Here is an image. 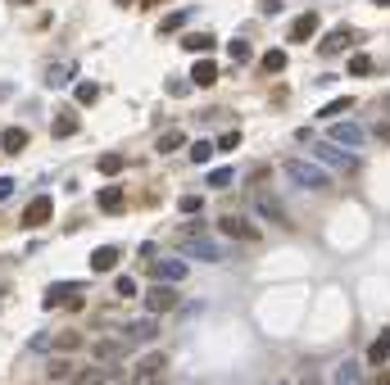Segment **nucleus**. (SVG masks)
Masks as SVG:
<instances>
[{"instance_id":"obj_1","label":"nucleus","mask_w":390,"mask_h":385,"mask_svg":"<svg viewBox=\"0 0 390 385\" xmlns=\"http://www.w3.org/2000/svg\"><path fill=\"white\" fill-rule=\"evenodd\" d=\"M281 172H286L295 186H304V190H331V172L322 168L318 159H286Z\"/></svg>"},{"instance_id":"obj_2","label":"nucleus","mask_w":390,"mask_h":385,"mask_svg":"<svg viewBox=\"0 0 390 385\" xmlns=\"http://www.w3.org/2000/svg\"><path fill=\"white\" fill-rule=\"evenodd\" d=\"M313 159H318L322 168H340V172H354L358 168V154L331 146V141H318V146H313Z\"/></svg>"},{"instance_id":"obj_3","label":"nucleus","mask_w":390,"mask_h":385,"mask_svg":"<svg viewBox=\"0 0 390 385\" xmlns=\"http://www.w3.org/2000/svg\"><path fill=\"white\" fill-rule=\"evenodd\" d=\"M82 300H87V290H82L78 281H55L50 290H46L41 308H82Z\"/></svg>"},{"instance_id":"obj_4","label":"nucleus","mask_w":390,"mask_h":385,"mask_svg":"<svg viewBox=\"0 0 390 385\" xmlns=\"http://www.w3.org/2000/svg\"><path fill=\"white\" fill-rule=\"evenodd\" d=\"M349 46H358V27H336V32H327L318 41V55H340Z\"/></svg>"},{"instance_id":"obj_5","label":"nucleus","mask_w":390,"mask_h":385,"mask_svg":"<svg viewBox=\"0 0 390 385\" xmlns=\"http://www.w3.org/2000/svg\"><path fill=\"white\" fill-rule=\"evenodd\" d=\"M182 249H186V258H204V263H218V258H223V245L209 240V236H186Z\"/></svg>"},{"instance_id":"obj_6","label":"nucleus","mask_w":390,"mask_h":385,"mask_svg":"<svg viewBox=\"0 0 390 385\" xmlns=\"http://www.w3.org/2000/svg\"><path fill=\"white\" fill-rule=\"evenodd\" d=\"M218 231L232 236V240H254V236H259V227H254L250 218H241V214H223V218H218Z\"/></svg>"},{"instance_id":"obj_7","label":"nucleus","mask_w":390,"mask_h":385,"mask_svg":"<svg viewBox=\"0 0 390 385\" xmlns=\"http://www.w3.org/2000/svg\"><path fill=\"white\" fill-rule=\"evenodd\" d=\"M186 272H191V267H186V258H159V263L150 267V276H155L159 286H177Z\"/></svg>"},{"instance_id":"obj_8","label":"nucleus","mask_w":390,"mask_h":385,"mask_svg":"<svg viewBox=\"0 0 390 385\" xmlns=\"http://www.w3.org/2000/svg\"><path fill=\"white\" fill-rule=\"evenodd\" d=\"M327 127H331V146H340V150L363 146V136H368V132L358 127V122H327Z\"/></svg>"},{"instance_id":"obj_9","label":"nucleus","mask_w":390,"mask_h":385,"mask_svg":"<svg viewBox=\"0 0 390 385\" xmlns=\"http://www.w3.org/2000/svg\"><path fill=\"white\" fill-rule=\"evenodd\" d=\"M50 218H55V200L50 195H36L32 204L23 209V227H46Z\"/></svg>"},{"instance_id":"obj_10","label":"nucleus","mask_w":390,"mask_h":385,"mask_svg":"<svg viewBox=\"0 0 390 385\" xmlns=\"http://www.w3.org/2000/svg\"><path fill=\"white\" fill-rule=\"evenodd\" d=\"M168 308H177V290L173 286H150L146 290V313L155 317V313H168Z\"/></svg>"},{"instance_id":"obj_11","label":"nucleus","mask_w":390,"mask_h":385,"mask_svg":"<svg viewBox=\"0 0 390 385\" xmlns=\"http://www.w3.org/2000/svg\"><path fill=\"white\" fill-rule=\"evenodd\" d=\"M254 204H259V218H268V223H277V227H291V214L277 195H254Z\"/></svg>"},{"instance_id":"obj_12","label":"nucleus","mask_w":390,"mask_h":385,"mask_svg":"<svg viewBox=\"0 0 390 385\" xmlns=\"http://www.w3.org/2000/svg\"><path fill=\"white\" fill-rule=\"evenodd\" d=\"M168 368V354H146V358L137 363V381L141 385H150V381H159V372Z\"/></svg>"},{"instance_id":"obj_13","label":"nucleus","mask_w":390,"mask_h":385,"mask_svg":"<svg viewBox=\"0 0 390 385\" xmlns=\"http://www.w3.org/2000/svg\"><path fill=\"white\" fill-rule=\"evenodd\" d=\"M123 335H127V340H155V335H159V322H155V317H137V322H123Z\"/></svg>"},{"instance_id":"obj_14","label":"nucleus","mask_w":390,"mask_h":385,"mask_svg":"<svg viewBox=\"0 0 390 385\" xmlns=\"http://www.w3.org/2000/svg\"><path fill=\"white\" fill-rule=\"evenodd\" d=\"M331 385H363V363L358 358H345L336 368V377H331Z\"/></svg>"},{"instance_id":"obj_15","label":"nucleus","mask_w":390,"mask_h":385,"mask_svg":"<svg viewBox=\"0 0 390 385\" xmlns=\"http://www.w3.org/2000/svg\"><path fill=\"white\" fill-rule=\"evenodd\" d=\"M113 267H118V249L113 245L91 249V272H113Z\"/></svg>"},{"instance_id":"obj_16","label":"nucleus","mask_w":390,"mask_h":385,"mask_svg":"<svg viewBox=\"0 0 390 385\" xmlns=\"http://www.w3.org/2000/svg\"><path fill=\"white\" fill-rule=\"evenodd\" d=\"M96 204H100V214H123V209H127V200H123L118 186H104L100 195H96Z\"/></svg>"},{"instance_id":"obj_17","label":"nucleus","mask_w":390,"mask_h":385,"mask_svg":"<svg viewBox=\"0 0 390 385\" xmlns=\"http://www.w3.org/2000/svg\"><path fill=\"white\" fill-rule=\"evenodd\" d=\"M218 82V64L214 59H195L191 64V86H214Z\"/></svg>"},{"instance_id":"obj_18","label":"nucleus","mask_w":390,"mask_h":385,"mask_svg":"<svg viewBox=\"0 0 390 385\" xmlns=\"http://www.w3.org/2000/svg\"><path fill=\"white\" fill-rule=\"evenodd\" d=\"M309 36H318V14H300L291 23V41H309Z\"/></svg>"},{"instance_id":"obj_19","label":"nucleus","mask_w":390,"mask_h":385,"mask_svg":"<svg viewBox=\"0 0 390 385\" xmlns=\"http://www.w3.org/2000/svg\"><path fill=\"white\" fill-rule=\"evenodd\" d=\"M123 349H127L123 340H100V344H96V363H118Z\"/></svg>"},{"instance_id":"obj_20","label":"nucleus","mask_w":390,"mask_h":385,"mask_svg":"<svg viewBox=\"0 0 390 385\" xmlns=\"http://www.w3.org/2000/svg\"><path fill=\"white\" fill-rule=\"evenodd\" d=\"M23 146H27V132L23 127H9L5 136H0V150H5V154H18Z\"/></svg>"},{"instance_id":"obj_21","label":"nucleus","mask_w":390,"mask_h":385,"mask_svg":"<svg viewBox=\"0 0 390 385\" xmlns=\"http://www.w3.org/2000/svg\"><path fill=\"white\" fill-rule=\"evenodd\" d=\"M73 132H78V113L60 109V113H55V136H73Z\"/></svg>"},{"instance_id":"obj_22","label":"nucleus","mask_w":390,"mask_h":385,"mask_svg":"<svg viewBox=\"0 0 390 385\" xmlns=\"http://www.w3.org/2000/svg\"><path fill=\"white\" fill-rule=\"evenodd\" d=\"M386 358H390V331H382V340H377L372 349H368V363H372V368H382Z\"/></svg>"},{"instance_id":"obj_23","label":"nucleus","mask_w":390,"mask_h":385,"mask_svg":"<svg viewBox=\"0 0 390 385\" xmlns=\"http://www.w3.org/2000/svg\"><path fill=\"white\" fill-rule=\"evenodd\" d=\"M349 104H354V100H349V95H340V100H331L327 109L318 113V122H331V118H340V113H349Z\"/></svg>"},{"instance_id":"obj_24","label":"nucleus","mask_w":390,"mask_h":385,"mask_svg":"<svg viewBox=\"0 0 390 385\" xmlns=\"http://www.w3.org/2000/svg\"><path fill=\"white\" fill-rule=\"evenodd\" d=\"M73 73H78L73 64H50V69H46V82H50V86H64Z\"/></svg>"},{"instance_id":"obj_25","label":"nucleus","mask_w":390,"mask_h":385,"mask_svg":"<svg viewBox=\"0 0 390 385\" xmlns=\"http://www.w3.org/2000/svg\"><path fill=\"white\" fill-rule=\"evenodd\" d=\"M104 377H109V368H104V363H96V368L78 372V385H104Z\"/></svg>"},{"instance_id":"obj_26","label":"nucleus","mask_w":390,"mask_h":385,"mask_svg":"<svg viewBox=\"0 0 390 385\" xmlns=\"http://www.w3.org/2000/svg\"><path fill=\"white\" fill-rule=\"evenodd\" d=\"M214 141H191V163H209V159H214Z\"/></svg>"},{"instance_id":"obj_27","label":"nucleus","mask_w":390,"mask_h":385,"mask_svg":"<svg viewBox=\"0 0 390 385\" xmlns=\"http://www.w3.org/2000/svg\"><path fill=\"white\" fill-rule=\"evenodd\" d=\"M182 50H214V36H209V32H191L182 41Z\"/></svg>"},{"instance_id":"obj_28","label":"nucleus","mask_w":390,"mask_h":385,"mask_svg":"<svg viewBox=\"0 0 390 385\" xmlns=\"http://www.w3.org/2000/svg\"><path fill=\"white\" fill-rule=\"evenodd\" d=\"M286 69V50H268L263 55V73H281Z\"/></svg>"},{"instance_id":"obj_29","label":"nucleus","mask_w":390,"mask_h":385,"mask_svg":"<svg viewBox=\"0 0 390 385\" xmlns=\"http://www.w3.org/2000/svg\"><path fill=\"white\" fill-rule=\"evenodd\" d=\"M123 163H127L123 154H104V159H100V172H104V177H118V172H123Z\"/></svg>"},{"instance_id":"obj_30","label":"nucleus","mask_w":390,"mask_h":385,"mask_svg":"<svg viewBox=\"0 0 390 385\" xmlns=\"http://www.w3.org/2000/svg\"><path fill=\"white\" fill-rule=\"evenodd\" d=\"M182 132H164V136H159V154H173V150H182Z\"/></svg>"},{"instance_id":"obj_31","label":"nucleus","mask_w":390,"mask_h":385,"mask_svg":"<svg viewBox=\"0 0 390 385\" xmlns=\"http://www.w3.org/2000/svg\"><path fill=\"white\" fill-rule=\"evenodd\" d=\"M100 100V86L96 82H78V104H96Z\"/></svg>"},{"instance_id":"obj_32","label":"nucleus","mask_w":390,"mask_h":385,"mask_svg":"<svg viewBox=\"0 0 390 385\" xmlns=\"http://www.w3.org/2000/svg\"><path fill=\"white\" fill-rule=\"evenodd\" d=\"M349 73H354V77H368V73H372V59H368V55H354V59H349Z\"/></svg>"},{"instance_id":"obj_33","label":"nucleus","mask_w":390,"mask_h":385,"mask_svg":"<svg viewBox=\"0 0 390 385\" xmlns=\"http://www.w3.org/2000/svg\"><path fill=\"white\" fill-rule=\"evenodd\" d=\"M209 186H232V168H214V172H209Z\"/></svg>"},{"instance_id":"obj_34","label":"nucleus","mask_w":390,"mask_h":385,"mask_svg":"<svg viewBox=\"0 0 390 385\" xmlns=\"http://www.w3.org/2000/svg\"><path fill=\"white\" fill-rule=\"evenodd\" d=\"M214 146H218V150H236V146H241V132H223Z\"/></svg>"},{"instance_id":"obj_35","label":"nucleus","mask_w":390,"mask_h":385,"mask_svg":"<svg viewBox=\"0 0 390 385\" xmlns=\"http://www.w3.org/2000/svg\"><path fill=\"white\" fill-rule=\"evenodd\" d=\"M113 290H118L123 300H132V295H137V281H132V276H118V281H113Z\"/></svg>"},{"instance_id":"obj_36","label":"nucleus","mask_w":390,"mask_h":385,"mask_svg":"<svg viewBox=\"0 0 390 385\" xmlns=\"http://www.w3.org/2000/svg\"><path fill=\"white\" fill-rule=\"evenodd\" d=\"M55 344H60V349H78L82 335H78V331H64V335H55Z\"/></svg>"},{"instance_id":"obj_37","label":"nucleus","mask_w":390,"mask_h":385,"mask_svg":"<svg viewBox=\"0 0 390 385\" xmlns=\"http://www.w3.org/2000/svg\"><path fill=\"white\" fill-rule=\"evenodd\" d=\"M227 55H232L236 64H245V59H250V46H245V41H232V46H227Z\"/></svg>"},{"instance_id":"obj_38","label":"nucleus","mask_w":390,"mask_h":385,"mask_svg":"<svg viewBox=\"0 0 390 385\" xmlns=\"http://www.w3.org/2000/svg\"><path fill=\"white\" fill-rule=\"evenodd\" d=\"M69 372H73V368H69V358H50V377H55V381H64Z\"/></svg>"},{"instance_id":"obj_39","label":"nucleus","mask_w":390,"mask_h":385,"mask_svg":"<svg viewBox=\"0 0 390 385\" xmlns=\"http://www.w3.org/2000/svg\"><path fill=\"white\" fill-rule=\"evenodd\" d=\"M182 23H186V14H168L164 23H159V32H177V27H182Z\"/></svg>"},{"instance_id":"obj_40","label":"nucleus","mask_w":390,"mask_h":385,"mask_svg":"<svg viewBox=\"0 0 390 385\" xmlns=\"http://www.w3.org/2000/svg\"><path fill=\"white\" fill-rule=\"evenodd\" d=\"M177 209H182V214H200V195H182V200H177Z\"/></svg>"},{"instance_id":"obj_41","label":"nucleus","mask_w":390,"mask_h":385,"mask_svg":"<svg viewBox=\"0 0 390 385\" xmlns=\"http://www.w3.org/2000/svg\"><path fill=\"white\" fill-rule=\"evenodd\" d=\"M9 195H14V181H9V177H0V204H5Z\"/></svg>"},{"instance_id":"obj_42","label":"nucleus","mask_w":390,"mask_h":385,"mask_svg":"<svg viewBox=\"0 0 390 385\" xmlns=\"http://www.w3.org/2000/svg\"><path fill=\"white\" fill-rule=\"evenodd\" d=\"M377 141H386V146H390V122H377Z\"/></svg>"},{"instance_id":"obj_43","label":"nucleus","mask_w":390,"mask_h":385,"mask_svg":"<svg viewBox=\"0 0 390 385\" xmlns=\"http://www.w3.org/2000/svg\"><path fill=\"white\" fill-rule=\"evenodd\" d=\"M300 385H322V377H313V372H309V377H300Z\"/></svg>"},{"instance_id":"obj_44","label":"nucleus","mask_w":390,"mask_h":385,"mask_svg":"<svg viewBox=\"0 0 390 385\" xmlns=\"http://www.w3.org/2000/svg\"><path fill=\"white\" fill-rule=\"evenodd\" d=\"M141 5H146V9H150V5H164V0H141Z\"/></svg>"},{"instance_id":"obj_45","label":"nucleus","mask_w":390,"mask_h":385,"mask_svg":"<svg viewBox=\"0 0 390 385\" xmlns=\"http://www.w3.org/2000/svg\"><path fill=\"white\" fill-rule=\"evenodd\" d=\"M377 5H386V9H390V0H377Z\"/></svg>"},{"instance_id":"obj_46","label":"nucleus","mask_w":390,"mask_h":385,"mask_svg":"<svg viewBox=\"0 0 390 385\" xmlns=\"http://www.w3.org/2000/svg\"><path fill=\"white\" fill-rule=\"evenodd\" d=\"M277 385H295V381H277Z\"/></svg>"},{"instance_id":"obj_47","label":"nucleus","mask_w":390,"mask_h":385,"mask_svg":"<svg viewBox=\"0 0 390 385\" xmlns=\"http://www.w3.org/2000/svg\"><path fill=\"white\" fill-rule=\"evenodd\" d=\"M150 385H159V381H150Z\"/></svg>"},{"instance_id":"obj_48","label":"nucleus","mask_w":390,"mask_h":385,"mask_svg":"<svg viewBox=\"0 0 390 385\" xmlns=\"http://www.w3.org/2000/svg\"><path fill=\"white\" fill-rule=\"evenodd\" d=\"M386 104H390V95H386Z\"/></svg>"}]
</instances>
